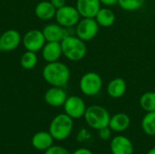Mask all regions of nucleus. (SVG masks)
I'll return each instance as SVG.
<instances>
[{"instance_id":"nucleus-1","label":"nucleus","mask_w":155,"mask_h":154,"mask_svg":"<svg viewBox=\"0 0 155 154\" xmlns=\"http://www.w3.org/2000/svg\"><path fill=\"white\" fill-rule=\"evenodd\" d=\"M71 73L69 67L59 61L47 63L43 69V77L45 81L52 86L64 87L70 80Z\"/></svg>"},{"instance_id":"nucleus-2","label":"nucleus","mask_w":155,"mask_h":154,"mask_svg":"<svg viewBox=\"0 0 155 154\" xmlns=\"http://www.w3.org/2000/svg\"><path fill=\"white\" fill-rule=\"evenodd\" d=\"M63 55L72 62L83 60L87 53V47L82 39L76 35H66L61 42Z\"/></svg>"},{"instance_id":"nucleus-3","label":"nucleus","mask_w":155,"mask_h":154,"mask_svg":"<svg viewBox=\"0 0 155 154\" xmlns=\"http://www.w3.org/2000/svg\"><path fill=\"white\" fill-rule=\"evenodd\" d=\"M74 121L66 113L56 115L50 123L49 133L54 140L63 141L69 137L73 131Z\"/></svg>"},{"instance_id":"nucleus-4","label":"nucleus","mask_w":155,"mask_h":154,"mask_svg":"<svg viewBox=\"0 0 155 154\" xmlns=\"http://www.w3.org/2000/svg\"><path fill=\"white\" fill-rule=\"evenodd\" d=\"M86 123L94 130H100L109 125L111 115L109 112L101 105H91L86 108L84 115Z\"/></svg>"},{"instance_id":"nucleus-5","label":"nucleus","mask_w":155,"mask_h":154,"mask_svg":"<svg viewBox=\"0 0 155 154\" xmlns=\"http://www.w3.org/2000/svg\"><path fill=\"white\" fill-rule=\"evenodd\" d=\"M79 88L86 96L97 95L103 88V79L95 72H87L79 81Z\"/></svg>"},{"instance_id":"nucleus-6","label":"nucleus","mask_w":155,"mask_h":154,"mask_svg":"<svg viewBox=\"0 0 155 154\" xmlns=\"http://www.w3.org/2000/svg\"><path fill=\"white\" fill-rule=\"evenodd\" d=\"M54 18L57 24H59L63 27L71 28L78 24L81 15L75 6L65 5L61 8L56 9Z\"/></svg>"},{"instance_id":"nucleus-7","label":"nucleus","mask_w":155,"mask_h":154,"mask_svg":"<svg viewBox=\"0 0 155 154\" xmlns=\"http://www.w3.org/2000/svg\"><path fill=\"white\" fill-rule=\"evenodd\" d=\"M99 27L94 18L83 17L75 25V35L84 42L91 41L97 35Z\"/></svg>"},{"instance_id":"nucleus-8","label":"nucleus","mask_w":155,"mask_h":154,"mask_svg":"<svg viewBox=\"0 0 155 154\" xmlns=\"http://www.w3.org/2000/svg\"><path fill=\"white\" fill-rule=\"evenodd\" d=\"M22 42L27 51L36 53L42 50L46 43V40L41 30L32 29L25 34V35L22 37Z\"/></svg>"},{"instance_id":"nucleus-9","label":"nucleus","mask_w":155,"mask_h":154,"mask_svg":"<svg viewBox=\"0 0 155 154\" xmlns=\"http://www.w3.org/2000/svg\"><path fill=\"white\" fill-rule=\"evenodd\" d=\"M63 106L64 113H66L73 119H79L81 117H84L87 108L84 101L81 97L76 95L67 97Z\"/></svg>"},{"instance_id":"nucleus-10","label":"nucleus","mask_w":155,"mask_h":154,"mask_svg":"<svg viewBox=\"0 0 155 154\" xmlns=\"http://www.w3.org/2000/svg\"><path fill=\"white\" fill-rule=\"evenodd\" d=\"M22 41L20 33L15 29H9L0 35L1 51L10 52L16 49Z\"/></svg>"},{"instance_id":"nucleus-11","label":"nucleus","mask_w":155,"mask_h":154,"mask_svg":"<svg viewBox=\"0 0 155 154\" xmlns=\"http://www.w3.org/2000/svg\"><path fill=\"white\" fill-rule=\"evenodd\" d=\"M101 5L100 0H76L75 7L82 17L94 18Z\"/></svg>"},{"instance_id":"nucleus-12","label":"nucleus","mask_w":155,"mask_h":154,"mask_svg":"<svg viewBox=\"0 0 155 154\" xmlns=\"http://www.w3.org/2000/svg\"><path fill=\"white\" fill-rule=\"evenodd\" d=\"M67 94L63 87L52 86L45 93V103L52 107L63 106L67 99Z\"/></svg>"},{"instance_id":"nucleus-13","label":"nucleus","mask_w":155,"mask_h":154,"mask_svg":"<svg viewBox=\"0 0 155 154\" xmlns=\"http://www.w3.org/2000/svg\"><path fill=\"white\" fill-rule=\"evenodd\" d=\"M46 42H62V40L68 35L64 27L59 24H48L42 30Z\"/></svg>"},{"instance_id":"nucleus-14","label":"nucleus","mask_w":155,"mask_h":154,"mask_svg":"<svg viewBox=\"0 0 155 154\" xmlns=\"http://www.w3.org/2000/svg\"><path fill=\"white\" fill-rule=\"evenodd\" d=\"M110 147L113 154H134V145L132 142L123 135L113 138Z\"/></svg>"},{"instance_id":"nucleus-15","label":"nucleus","mask_w":155,"mask_h":154,"mask_svg":"<svg viewBox=\"0 0 155 154\" xmlns=\"http://www.w3.org/2000/svg\"><path fill=\"white\" fill-rule=\"evenodd\" d=\"M41 51L44 60L47 63L59 61L63 55L61 42H46Z\"/></svg>"},{"instance_id":"nucleus-16","label":"nucleus","mask_w":155,"mask_h":154,"mask_svg":"<svg viewBox=\"0 0 155 154\" xmlns=\"http://www.w3.org/2000/svg\"><path fill=\"white\" fill-rule=\"evenodd\" d=\"M127 90V84L124 78L116 77L111 80L107 86H106V92L107 94L114 99L121 98L124 95Z\"/></svg>"},{"instance_id":"nucleus-17","label":"nucleus","mask_w":155,"mask_h":154,"mask_svg":"<svg viewBox=\"0 0 155 154\" xmlns=\"http://www.w3.org/2000/svg\"><path fill=\"white\" fill-rule=\"evenodd\" d=\"M131 124L130 117L124 113H118L114 115L111 116L109 122V127L113 132L115 133H122L126 131Z\"/></svg>"},{"instance_id":"nucleus-18","label":"nucleus","mask_w":155,"mask_h":154,"mask_svg":"<svg viewBox=\"0 0 155 154\" xmlns=\"http://www.w3.org/2000/svg\"><path fill=\"white\" fill-rule=\"evenodd\" d=\"M56 8L53 5L50 1H41L39 2L35 8V15L44 21H48L53 19L55 16Z\"/></svg>"},{"instance_id":"nucleus-19","label":"nucleus","mask_w":155,"mask_h":154,"mask_svg":"<svg viewBox=\"0 0 155 154\" xmlns=\"http://www.w3.org/2000/svg\"><path fill=\"white\" fill-rule=\"evenodd\" d=\"M54 138L47 132H39L32 138V145L38 151H46L53 145Z\"/></svg>"},{"instance_id":"nucleus-20","label":"nucleus","mask_w":155,"mask_h":154,"mask_svg":"<svg viewBox=\"0 0 155 154\" xmlns=\"http://www.w3.org/2000/svg\"><path fill=\"white\" fill-rule=\"evenodd\" d=\"M94 19L96 20L97 24L101 27H110L112 26L116 19L114 12L108 8V7H104L100 8L98 13L96 14Z\"/></svg>"},{"instance_id":"nucleus-21","label":"nucleus","mask_w":155,"mask_h":154,"mask_svg":"<svg viewBox=\"0 0 155 154\" xmlns=\"http://www.w3.org/2000/svg\"><path fill=\"white\" fill-rule=\"evenodd\" d=\"M142 128L145 134L155 136V112L147 113L142 120Z\"/></svg>"},{"instance_id":"nucleus-22","label":"nucleus","mask_w":155,"mask_h":154,"mask_svg":"<svg viewBox=\"0 0 155 154\" xmlns=\"http://www.w3.org/2000/svg\"><path fill=\"white\" fill-rule=\"evenodd\" d=\"M140 105L146 113L155 112V92H146L140 97Z\"/></svg>"},{"instance_id":"nucleus-23","label":"nucleus","mask_w":155,"mask_h":154,"mask_svg":"<svg viewBox=\"0 0 155 154\" xmlns=\"http://www.w3.org/2000/svg\"><path fill=\"white\" fill-rule=\"evenodd\" d=\"M37 62H38V58H37L36 53L27 51V50L22 54L20 58V64L25 70L34 69L36 66Z\"/></svg>"},{"instance_id":"nucleus-24","label":"nucleus","mask_w":155,"mask_h":154,"mask_svg":"<svg viewBox=\"0 0 155 154\" xmlns=\"http://www.w3.org/2000/svg\"><path fill=\"white\" fill-rule=\"evenodd\" d=\"M145 3V0H118L119 6L128 12H134L141 9Z\"/></svg>"},{"instance_id":"nucleus-25","label":"nucleus","mask_w":155,"mask_h":154,"mask_svg":"<svg viewBox=\"0 0 155 154\" xmlns=\"http://www.w3.org/2000/svg\"><path fill=\"white\" fill-rule=\"evenodd\" d=\"M45 154H71L68 150H66L65 148L62 147V146H51L50 148H48Z\"/></svg>"},{"instance_id":"nucleus-26","label":"nucleus","mask_w":155,"mask_h":154,"mask_svg":"<svg viewBox=\"0 0 155 154\" xmlns=\"http://www.w3.org/2000/svg\"><path fill=\"white\" fill-rule=\"evenodd\" d=\"M98 132H99V137L102 140L106 141V140H108V139L111 138V135H112V132L113 131L110 129L109 126H107V127H104V128L98 130Z\"/></svg>"},{"instance_id":"nucleus-27","label":"nucleus","mask_w":155,"mask_h":154,"mask_svg":"<svg viewBox=\"0 0 155 154\" xmlns=\"http://www.w3.org/2000/svg\"><path fill=\"white\" fill-rule=\"evenodd\" d=\"M50 2L53 4V5L56 9L61 8L62 6L65 5V0H50Z\"/></svg>"},{"instance_id":"nucleus-28","label":"nucleus","mask_w":155,"mask_h":154,"mask_svg":"<svg viewBox=\"0 0 155 154\" xmlns=\"http://www.w3.org/2000/svg\"><path fill=\"white\" fill-rule=\"evenodd\" d=\"M101 4L105 5V6H113V5H117L118 3V0H100Z\"/></svg>"},{"instance_id":"nucleus-29","label":"nucleus","mask_w":155,"mask_h":154,"mask_svg":"<svg viewBox=\"0 0 155 154\" xmlns=\"http://www.w3.org/2000/svg\"><path fill=\"white\" fill-rule=\"evenodd\" d=\"M73 154H93V152L86 148H80L76 150Z\"/></svg>"},{"instance_id":"nucleus-30","label":"nucleus","mask_w":155,"mask_h":154,"mask_svg":"<svg viewBox=\"0 0 155 154\" xmlns=\"http://www.w3.org/2000/svg\"><path fill=\"white\" fill-rule=\"evenodd\" d=\"M147 154H155V147L154 148H153V149H151V150L147 152Z\"/></svg>"},{"instance_id":"nucleus-31","label":"nucleus","mask_w":155,"mask_h":154,"mask_svg":"<svg viewBox=\"0 0 155 154\" xmlns=\"http://www.w3.org/2000/svg\"><path fill=\"white\" fill-rule=\"evenodd\" d=\"M0 51H1V48H0Z\"/></svg>"}]
</instances>
